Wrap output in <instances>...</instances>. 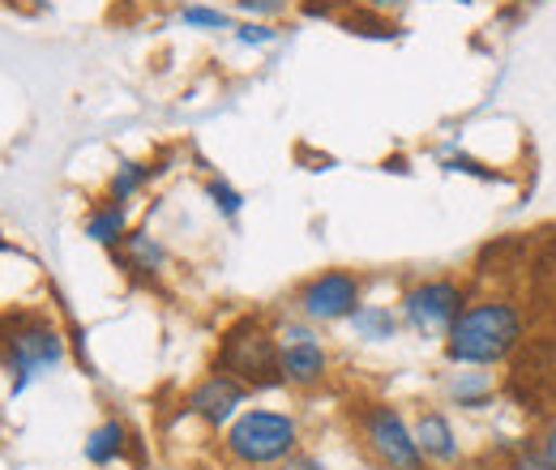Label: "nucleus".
Masks as SVG:
<instances>
[{"label": "nucleus", "mask_w": 556, "mask_h": 470, "mask_svg": "<svg viewBox=\"0 0 556 470\" xmlns=\"http://www.w3.org/2000/svg\"><path fill=\"white\" fill-rule=\"evenodd\" d=\"M278 368H282V385L287 390H317L330 381V351L317 334L313 321L304 317H291V321H278Z\"/></svg>", "instance_id": "nucleus-8"}, {"label": "nucleus", "mask_w": 556, "mask_h": 470, "mask_svg": "<svg viewBox=\"0 0 556 470\" xmlns=\"http://www.w3.org/2000/svg\"><path fill=\"white\" fill-rule=\"evenodd\" d=\"M214 368L236 377L244 390L266 394V390H282V368H278V334L275 326L257 313L236 317L214 346Z\"/></svg>", "instance_id": "nucleus-4"}, {"label": "nucleus", "mask_w": 556, "mask_h": 470, "mask_svg": "<svg viewBox=\"0 0 556 470\" xmlns=\"http://www.w3.org/2000/svg\"><path fill=\"white\" fill-rule=\"evenodd\" d=\"M121 269L129 274V278H141V282H159L167 266H172V253H167V244L159 240V236H150L146 227H134L129 236H125V244L112 253Z\"/></svg>", "instance_id": "nucleus-11"}, {"label": "nucleus", "mask_w": 556, "mask_h": 470, "mask_svg": "<svg viewBox=\"0 0 556 470\" xmlns=\"http://www.w3.org/2000/svg\"><path fill=\"white\" fill-rule=\"evenodd\" d=\"M176 17L189 30H236V17L227 9H214V4H185Z\"/></svg>", "instance_id": "nucleus-19"}, {"label": "nucleus", "mask_w": 556, "mask_h": 470, "mask_svg": "<svg viewBox=\"0 0 556 470\" xmlns=\"http://www.w3.org/2000/svg\"><path fill=\"white\" fill-rule=\"evenodd\" d=\"M348 330L359 338V342L381 346V342H394V338H399L403 317H399L394 304H359V308L348 317Z\"/></svg>", "instance_id": "nucleus-15"}, {"label": "nucleus", "mask_w": 556, "mask_h": 470, "mask_svg": "<svg viewBox=\"0 0 556 470\" xmlns=\"http://www.w3.org/2000/svg\"><path fill=\"white\" fill-rule=\"evenodd\" d=\"M351 428H355L359 449L381 470H432L428 458L419 454L416 428L403 415V406L381 403V398L359 403L351 410Z\"/></svg>", "instance_id": "nucleus-5"}, {"label": "nucleus", "mask_w": 556, "mask_h": 470, "mask_svg": "<svg viewBox=\"0 0 556 470\" xmlns=\"http://www.w3.org/2000/svg\"><path fill=\"white\" fill-rule=\"evenodd\" d=\"M501 394V381L488 368H458L445 377V403L458 410H488Z\"/></svg>", "instance_id": "nucleus-12"}, {"label": "nucleus", "mask_w": 556, "mask_h": 470, "mask_svg": "<svg viewBox=\"0 0 556 470\" xmlns=\"http://www.w3.org/2000/svg\"><path fill=\"white\" fill-rule=\"evenodd\" d=\"M339 26H343L348 35H359V39H399L394 17H386V13L368 9V4H355V9H348V13L339 17Z\"/></svg>", "instance_id": "nucleus-17"}, {"label": "nucleus", "mask_w": 556, "mask_h": 470, "mask_svg": "<svg viewBox=\"0 0 556 470\" xmlns=\"http://www.w3.org/2000/svg\"><path fill=\"white\" fill-rule=\"evenodd\" d=\"M249 22H275V17H282L295 0H231Z\"/></svg>", "instance_id": "nucleus-22"}, {"label": "nucleus", "mask_w": 556, "mask_h": 470, "mask_svg": "<svg viewBox=\"0 0 556 470\" xmlns=\"http://www.w3.org/2000/svg\"><path fill=\"white\" fill-rule=\"evenodd\" d=\"M231 39L240 43V48H253V52H262V48H275L278 43V26L275 22H236V30H231Z\"/></svg>", "instance_id": "nucleus-20"}, {"label": "nucleus", "mask_w": 556, "mask_h": 470, "mask_svg": "<svg viewBox=\"0 0 556 470\" xmlns=\"http://www.w3.org/2000/svg\"><path fill=\"white\" fill-rule=\"evenodd\" d=\"M129 428H125V419H103V423H94L90 432H86V441H81V458L90 462V467L108 470L116 467L125 454H129Z\"/></svg>", "instance_id": "nucleus-14"}, {"label": "nucleus", "mask_w": 556, "mask_h": 470, "mask_svg": "<svg viewBox=\"0 0 556 470\" xmlns=\"http://www.w3.org/2000/svg\"><path fill=\"white\" fill-rule=\"evenodd\" d=\"M416 441H419V454L428 458V467H458L463 462V436L454 428V419L441 410V406H424L416 419Z\"/></svg>", "instance_id": "nucleus-10"}, {"label": "nucleus", "mask_w": 556, "mask_h": 470, "mask_svg": "<svg viewBox=\"0 0 556 470\" xmlns=\"http://www.w3.org/2000/svg\"><path fill=\"white\" fill-rule=\"evenodd\" d=\"M65 359H70V338L43 308L0 313V372H9V398H22Z\"/></svg>", "instance_id": "nucleus-2"}, {"label": "nucleus", "mask_w": 556, "mask_h": 470, "mask_svg": "<svg viewBox=\"0 0 556 470\" xmlns=\"http://www.w3.org/2000/svg\"><path fill=\"white\" fill-rule=\"evenodd\" d=\"M467 304H471L467 282H458L450 274H437V278H416V282L403 287L399 317H403V330H412L416 338L445 342V334L454 330V321L463 317Z\"/></svg>", "instance_id": "nucleus-6"}, {"label": "nucleus", "mask_w": 556, "mask_h": 470, "mask_svg": "<svg viewBox=\"0 0 556 470\" xmlns=\"http://www.w3.org/2000/svg\"><path fill=\"white\" fill-rule=\"evenodd\" d=\"M535 441H540V449H544V458H548V462H553V467H556V415H553V419H548V423H544V432H540Z\"/></svg>", "instance_id": "nucleus-25"}, {"label": "nucleus", "mask_w": 556, "mask_h": 470, "mask_svg": "<svg viewBox=\"0 0 556 470\" xmlns=\"http://www.w3.org/2000/svg\"><path fill=\"white\" fill-rule=\"evenodd\" d=\"M253 398V390H244L236 377H227V372H218V368H210L202 381H193L189 385V394H185V415H193L198 423H206L210 432H223L244 406Z\"/></svg>", "instance_id": "nucleus-9"}, {"label": "nucleus", "mask_w": 556, "mask_h": 470, "mask_svg": "<svg viewBox=\"0 0 556 470\" xmlns=\"http://www.w3.org/2000/svg\"><path fill=\"white\" fill-rule=\"evenodd\" d=\"M275 470H330V467H326L317 454H308V449H295V454H291L287 462H278Z\"/></svg>", "instance_id": "nucleus-24"}, {"label": "nucleus", "mask_w": 556, "mask_h": 470, "mask_svg": "<svg viewBox=\"0 0 556 470\" xmlns=\"http://www.w3.org/2000/svg\"><path fill=\"white\" fill-rule=\"evenodd\" d=\"M505 470H556L548 458H544V449H540V441L535 436H527V441H518L514 449H509V458H505Z\"/></svg>", "instance_id": "nucleus-21"}, {"label": "nucleus", "mask_w": 556, "mask_h": 470, "mask_svg": "<svg viewBox=\"0 0 556 470\" xmlns=\"http://www.w3.org/2000/svg\"><path fill=\"white\" fill-rule=\"evenodd\" d=\"M159 176V167L154 163H141V158H125L116 172H112V180H108V198L121 205H129L134 198L146 193V185Z\"/></svg>", "instance_id": "nucleus-16"}, {"label": "nucleus", "mask_w": 556, "mask_h": 470, "mask_svg": "<svg viewBox=\"0 0 556 470\" xmlns=\"http://www.w3.org/2000/svg\"><path fill=\"white\" fill-rule=\"evenodd\" d=\"M202 193H206V202L214 205V214H218V218H240V209H244V193H240L227 176H206Z\"/></svg>", "instance_id": "nucleus-18"}, {"label": "nucleus", "mask_w": 556, "mask_h": 470, "mask_svg": "<svg viewBox=\"0 0 556 470\" xmlns=\"http://www.w3.org/2000/svg\"><path fill=\"white\" fill-rule=\"evenodd\" d=\"M359 4H368V9H377V13H386V17H394V13H403L412 0H359Z\"/></svg>", "instance_id": "nucleus-26"}, {"label": "nucleus", "mask_w": 556, "mask_h": 470, "mask_svg": "<svg viewBox=\"0 0 556 470\" xmlns=\"http://www.w3.org/2000/svg\"><path fill=\"white\" fill-rule=\"evenodd\" d=\"M81 231H86V240H90V244H99V249L116 253V249L125 244V236L134 231V227H129V205L112 202V198L94 202L90 209H86V218H81Z\"/></svg>", "instance_id": "nucleus-13"}, {"label": "nucleus", "mask_w": 556, "mask_h": 470, "mask_svg": "<svg viewBox=\"0 0 556 470\" xmlns=\"http://www.w3.org/2000/svg\"><path fill=\"white\" fill-rule=\"evenodd\" d=\"M304 441V428L291 410L275 406H244L218 436L223 458L240 470H275Z\"/></svg>", "instance_id": "nucleus-3"}, {"label": "nucleus", "mask_w": 556, "mask_h": 470, "mask_svg": "<svg viewBox=\"0 0 556 470\" xmlns=\"http://www.w3.org/2000/svg\"><path fill=\"white\" fill-rule=\"evenodd\" d=\"M359 304H364V278L348 266L317 269L291 291L295 317L313 326H348V317Z\"/></svg>", "instance_id": "nucleus-7"}, {"label": "nucleus", "mask_w": 556, "mask_h": 470, "mask_svg": "<svg viewBox=\"0 0 556 470\" xmlns=\"http://www.w3.org/2000/svg\"><path fill=\"white\" fill-rule=\"evenodd\" d=\"M522 342H527L522 308L505 295H484L463 308L441 351L454 368H496V364H509L522 351Z\"/></svg>", "instance_id": "nucleus-1"}, {"label": "nucleus", "mask_w": 556, "mask_h": 470, "mask_svg": "<svg viewBox=\"0 0 556 470\" xmlns=\"http://www.w3.org/2000/svg\"><path fill=\"white\" fill-rule=\"evenodd\" d=\"M445 172H463V176H476V180H501V172H484V163H476L471 154H445Z\"/></svg>", "instance_id": "nucleus-23"}]
</instances>
